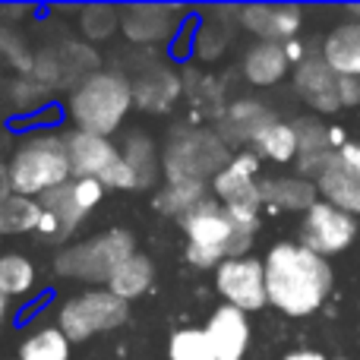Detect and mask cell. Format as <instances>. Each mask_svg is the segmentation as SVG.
Instances as JSON below:
<instances>
[{
  "instance_id": "cell-1",
  "label": "cell",
  "mask_w": 360,
  "mask_h": 360,
  "mask_svg": "<svg viewBox=\"0 0 360 360\" xmlns=\"http://www.w3.org/2000/svg\"><path fill=\"white\" fill-rule=\"evenodd\" d=\"M266 304L285 316H310L326 304L332 291L329 259L291 240H278L262 262Z\"/></svg>"
},
{
  "instance_id": "cell-2",
  "label": "cell",
  "mask_w": 360,
  "mask_h": 360,
  "mask_svg": "<svg viewBox=\"0 0 360 360\" xmlns=\"http://www.w3.org/2000/svg\"><path fill=\"white\" fill-rule=\"evenodd\" d=\"M63 108L73 130L111 139L124 127L127 114L133 111L130 76L120 70H92L86 79L70 89Z\"/></svg>"
},
{
  "instance_id": "cell-3",
  "label": "cell",
  "mask_w": 360,
  "mask_h": 360,
  "mask_svg": "<svg viewBox=\"0 0 360 360\" xmlns=\"http://www.w3.org/2000/svg\"><path fill=\"white\" fill-rule=\"evenodd\" d=\"M6 174H10V190L16 196H29V199H41L44 193L70 184L73 171H70L63 133L57 130L25 133L13 146L10 162H6Z\"/></svg>"
},
{
  "instance_id": "cell-4",
  "label": "cell",
  "mask_w": 360,
  "mask_h": 360,
  "mask_svg": "<svg viewBox=\"0 0 360 360\" xmlns=\"http://www.w3.org/2000/svg\"><path fill=\"white\" fill-rule=\"evenodd\" d=\"M180 228L186 237V262L196 269H218L224 259H240L253 243V231L240 228L215 196L180 218Z\"/></svg>"
},
{
  "instance_id": "cell-5",
  "label": "cell",
  "mask_w": 360,
  "mask_h": 360,
  "mask_svg": "<svg viewBox=\"0 0 360 360\" xmlns=\"http://www.w3.org/2000/svg\"><path fill=\"white\" fill-rule=\"evenodd\" d=\"M136 253V237L127 228H108L86 240L67 243L54 253V272L60 278L82 281V285H108L114 269Z\"/></svg>"
},
{
  "instance_id": "cell-6",
  "label": "cell",
  "mask_w": 360,
  "mask_h": 360,
  "mask_svg": "<svg viewBox=\"0 0 360 360\" xmlns=\"http://www.w3.org/2000/svg\"><path fill=\"white\" fill-rule=\"evenodd\" d=\"M231 162L228 146L221 136L212 130H199V127H184V130L171 133L168 146L162 152V174L165 184L171 180H212L224 165Z\"/></svg>"
},
{
  "instance_id": "cell-7",
  "label": "cell",
  "mask_w": 360,
  "mask_h": 360,
  "mask_svg": "<svg viewBox=\"0 0 360 360\" xmlns=\"http://www.w3.org/2000/svg\"><path fill=\"white\" fill-rule=\"evenodd\" d=\"M127 319H130V304L114 297L108 288H89V291L70 294L57 307V329L70 338V345H79L95 335L114 332Z\"/></svg>"
},
{
  "instance_id": "cell-8",
  "label": "cell",
  "mask_w": 360,
  "mask_h": 360,
  "mask_svg": "<svg viewBox=\"0 0 360 360\" xmlns=\"http://www.w3.org/2000/svg\"><path fill=\"white\" fill-rule=\"evenodd\" d=\"M259 155L256 152H237L231 162L212 177V196L224 205L231 218L240 228L253 231L259 228V209H262V193H259Z\"/></svg>"
},
{
  "instance_id": "cell-9",
  "label": "cell",
  "mask_w": 360,
  "mask_h": 360,
  "mask_svg": "<svg viewBox=\"0 0 360 360\" xmlns=\"http://www.w3.org/2000/svg\"><path fill=\"white\" fill-rule=\"evenodd\" d=\"M357 221L348 212H338L329 202H313L300 218V247L313 250L316 256H338L354 243Z\"/></svg>"
},
{
  "instance_id": "cell-10",
  "label": "cell",
  "mask_w": 360,
  "mask_h": 360,
  "mask_svg": "<svg viewBox=\"0 0 360 360\" xmlns=\"http://www.w3.org/2000/svg\"><path fill=\"white\" fill-rule=\"evenodd\" d=\"M215 291L228 300V307L240 313H253L266 307V281H262V262L253 256L224 259L215 269Z\"/></svg>"
},
{
  "instance_id": "cell-11",
  "label": "cell",
  "mask_w": 360,
  "mask_h": 360,
  "mask_svg": "<svg viewBox=\"0 0 360 360\" xmlns=\"http://www.w3.org/2000/svg\"><path fill=\"white\" fill-rule=\"evenodd\" d=\"M63 143H67V158H70L73 177L101 180L120 158V146L108 136H95V133L67 130L63 133Z\"/></svg>"
},
{
  "instance_id": "cell-12",
  "label": "cell",
  "mask_w": 360,
  "mask_h": 360,
  "mask_svg": "<svg viewBox=\"0 0 360 360\" xmlns=\"http://www.w3.org/2000/svg\"><path fill=\"white\" fill-rule=\"evenodd\" d=\"M174 29H177L174 6H162V4L120 6V32H124L127 41H133V44L155 48V44H162Z\"/></svg>"
},
{
  "instance_id": "cell-13",
  "label": "cell",
  "mask_w": 360,
  "mask_h": 360,
  "mask_svg": "<svg viewBox=\"0 0 360 360\" xmlns=\"http://www.w3.org/2000/svg\"><path fill=\"white\" fill-rule=\"evenodd\" d=\"M237 16H240L243 29L259 35V41H275V44L294 41L300 25H304V10H300V6H288V4L243 6Z\"/></svg>"
},
{
  "instance_id": "cell-14",
  "label": "cell",
  "mask_w": 360,
  "mask_h": 360,
  "mask_svg": "<svg viewBox=\"0 0 360 360\" xmlns=\"http://www.w3.org/2000/svg\"><path fill=\"white\" fill-rule=\"evenodd\" d=\"M202 335L209 342L215 360H243L250 345V319L247 313L221 304L202 326Z\"/></svg>"
},
{
  "instance_id": "cell-15",
  "label": "cell",
  "mask_w": 360,
  "mask_h": 360,
  "mask_svg": "<svg viewBox=\"0 0 360 360\" xmlns=\"http://www.w3.org/2000/svg\"><path fill=\"white\" fill-rule=\"evenodd\" d=\"M294 89L297 95L319 114H332L342 108V98H338V76L326 67L323 57L307 54L304 60L294 67Z\"/></svg>"
},
{
  "instance_id": "cell-16",
  "label": "cell",
  "mask_w": 360,
  "mask_h": 360,
  "mask_svg": "<svg viewBox=\"0 0 360 360\" xmlns=\"http://www.w3.org/2000/svg\"><path fill=\"white\" fill-rule=\"evenodd\" d=\"M275 114L269 111L262 101L256 98H240L221 114V124H218V136L224 146H253L262 136V130L275 124Z\"/></svg>"
},
{
  "instance_id": "cell-17",
  "label": "cell",
  "mask_w": 360,
  "mask_h": 360,
  "mask_svg": "<svg viewBox=\"0 0 360 360\" xmlns=\"http://www.w3.org/2000/svg\"><path fill=\"white\" fill-rule=\"evenodd\" d=\"M133 86V108L139 111H152V114H162L168 111L171 105L180 98V76L165 63H149L136 73V79H130Z\"/></svg>"
},
{
  "instance_id": "cell-18",
  "label": "cell",
  "mask_w": 360,
  "mask_h": 360,
  "mask_svg": "<svg viewBox=\"0 0 360 360\" xmlns=\"http://www.w3.org/2000/svg\"><path fill=\"white\" fill-rule=\"evenodd\" d=\"M313 186L323 196V202L335 205L338 212H348V215H360V174L338 158V152L323 165Z\"/></svg>"
},
{
  "instance_id": "cell-19",
  "label": "cell",
  "mask_w": 360,
  "mask_h": 360,
  "mask_svg": "<svg viewBox=\"0 0 360 360\" xmlns=\"http://www.w3.org/2000/svg\"><path fill=\"white\" fill-rule=\"evenodd\" d=\"M294 136H297V168L300 177L313 174L316 177L323 171V165L335 155V146H332V130L316 117H297L294 120Z\"/></svg>"
},
{
  "instance_id": "cell-20",
  "label": "cell",
  "mask_w": 360,
  "mask_h": 360,
  "mask_svg": "<svg viewBox=\"0 0 360 360\" xmlns=\"http://www.w3.org/2000/svg\"><path fill=\"white\" fill-rule=\"evenodd\" d=\"M326 67L335 76H351L360 79V25L357 22H338L323 38V54Z\"/></svg>"
},
{
  "instance_id": "cell-21",
  "label": "cell",
  "mask_w": 360,
  "mask_h": 360,
  "mask_svg": "<svg viewBox=\"0 0 360 360\" xmlns=\"http://www.w3.org/2000/svg\"><path fill=\"white\" fill-rule=\"evenodd\" d=\"M120 158L124 165L133 171V180H136V190H149L155 186L158 174H162V152H158L155 139L149 133H127L124 146H120Z\"/></svg>"
},
{
  "instance_id": "cell-22",
  "label": "cell",
  "mask_w": 360,
  "mask_h": 360,
  "mask_svg": "<svg viewBox=\"0 0 360 360\" xmlns=\"http://www.w3.org/2000/svg\"><path fill=\"white\" fill-rule=\"evenodd\" d=\"M259 193L262 205L278 212H307L313 202H319L316 186L307 177H266L259 180Z\"/></svg>"
},
{
  "instance_id": "cell-23",
  "label": "cell",
  "mask_w": 360,
  "mask_h": 360,
  "mask_svg": "<svg viewBox=\"0 0 360 360\" xmlns=\"http://www.w3.org/2000/svg\"><path fill=\"white\" fill-rule=\"evenodd\" d=\"M288 54H285V44H275V41H256L253 48L243 54V76H247L253 86H275L288 76Z\"/></svg>"
},
{
  "instance_id": "cell-24",
  "label": "cell",
  "mask_w": 360,
  "mask_h": 360,
  "mask_svg": "<svg viewBox=\"0 0 360 360\" xmlns=\"http://www.w3.org/2000/svg\"><path fill=\"white\" fill-rule=\"evenodd\" d=\"M38 288V266L22 250L0 253V294L6 300H25Z\"/></svg>"
},
{
  "instance_id": "cell-25",
  "label": "cell",
  "mask_w": 360,
  "mask_h": 360,
  "mask_svg": "<svg viewBox=\"0 0 360 360\" xmlns=\"http://www.w3.org/2000/svg\"><path fill=\"white\" fill-rule=\"evenodd\" d=\"M152 281H155V266H152L149 256L136 250L130 259H124L117 269H114V275L108 278L105 288L114 294V297L124 300V304H130V300L143 297V294L149 291Z\"/></svg>"
},
{
  "instance_id": "cell-26",
  "label": "cell",
  "mask_w": 360,
  "mask_h": 360,
  "mask_svg": "<svg viewBox=\"0 0 360 360\" xmlns=\"http://www.w3.org/2000/svg\"><path fill=\"white\" fill-rule=\"evenodd\" d=\"M209 184H202V180H171V184H165L162 190H158L155 196V209L162 212V215H171V218H186L196 205H202L205 199H209Z\"/></svg>"
},
{
  "instance_id": "cell-27",
  "label": "cell",
  "mask_w": 360,
  "mask_h": 360,
  "mask_svg": "<svg viewBox=\"0 0 360 360\" xmlns=\"http://www.w3.org/2000/svg\"><path fill=\"white\" fill-rule=\"evenodd\" d=\"M38 205H41V209L57 221V231H60V243H63V247H67V240L76 234V231H79V224L89 218L86 212L76 205L70 184H63V186H57V190L44 193V196L38 199Z\"/></svg>"
},
{
  "instance_id": "cell-28",
  "label": "cell",
  "mask_w": 360,
  "mask_h": 360,
  "mask_svg": "<svg viewBox=\"0 0 360 360\" xmlns=\"http://www.w3.org/2000/svg\"><path fill=\"white\" fill-rule=\"evenodd\" d=\"M38 218H41V205H38V199L10 193V196L0 202V237L35 234Z\"/></svg>"
},
{
  "instance_id": "cell-29",
  "label": "cell",
  "mask_w": 360,
  "mask_h": 360,
  "mask_svg": "<svg viewBox=\"0 0 360 360\" xmlns=\"http://www.w3.org/2000/svg\"><path fill=\"white\" fill-rule=\"evenodd\" d=\"M70 354H73L70 338L57 326H41L22 338L16 360H70Z\"/></svg>"
},
{
  "instance_id": "cell-30",
  "label": "cell",
  "mask_w": 360,
  "mask_h": 360,
  "mask_svg": "<svg viewBox=\"0 0 360 360\" xmlns=\"http://www.w3.org/2000/svg\"><path fill=\"white\" fill-rule=\"evenodd\" d=\"M253 152L275 165H288L297 158V136H294V127L285 120H275L269 130H262V136L253 143Z\"/></svg>"
},
{
  "instance_id": "cell-31",
  "label": "cell",
  "mask_w": 360,
  "mask_h": 360,
  "mask_svg": "<svg viewBox=\"0 0 360 360\" xmlns=\"http://www.w3.org/2000/svg\"><path fill=\"white\" fill-rule=\"evenodd\" d=\"M120 29V10L117 6H82L79 10V32L89 38V41H105L114 32Z\"/></svg>"
},
{
  "instance_id": "cell-32",
  "label": "cell",
  "mask_w": 360,
  "mask_h": 360,
  "mask_svg": "<svg viewBox=\"0 0 360 360\" xmlns=\"http://www.w3.org/2000/svg\"><path fill=\"white\" fill-rule=\"evenodd\" d=\"M168 360H215L202 329H177L168 342Z\"/></svg>"
},
{
  "instance_id": "cell-33",
  "label": "cell",
  "mask_w": 360,
  "mask_h": 360,
  "mask_svg": "<svg viewBox=\"0 0 360 360\" xmlns=\"http://www.w3.org/2000/svg\"><path fill=\"white\" fill-rule=\"evenodd\" d=\"M70 190H73L76 205H79L86 215L98 209L101 199H105V186H101L98 180H92V177H73L70 180Z\"/></svg>"
},
{
  "instance_id": "cell-34",
  "label": "cell",
  "mask_w": 360,
  "mask_h": 360,
  "mask_svg": "<svg viewBox=\"0 0 360 360\" xmlns=\"http://www.w3.org/2000/svg\"><path fill=\"white\" fill-rule=\"evenodd\" d=\"M338 98H342V108L360 105V79H351V76H338Z\"/></svg>"
},
{
  "instance_id": "cell-35",
  "label": "cell",
  "mask_w": 360,
  "mask_h": 360,
  "mask_svg": "<svg viewBox=\"0 0 360 360\" xmlns=\"http://www.w3.org/2000/svg\"><path fill=\"white\" fill-rule=\"evenodd\" d=\"M338 158L360 174V143H345L342 149H338Z\"/></svg>"
},
{
  "instance_id": "cell-36",
  "label": "cell",
  "mask_w": 360,
  "mask_h": 360,
  "mask_svg": "<svg viewBox=\"0 0 360 360\" xmlns=\"http://www.w3.org/2000/svg\"><path fill=\"white\" fill-rule=\"evenodd\" d=\"M281 360H329L323 351H313V348H300V351H288Z\"/></svg>"
},
{
  "instance_id": "cell-37",
  "label": "cell",
  "mask_w": 360,
  "mask_h": 360,
  "mask_svg": "<svg viewBox=\"0 0 360 360\" xmlns=\"http://www.w3.org/2000/svg\"><path fill=\"white\" fill-rule=\"evenodd\" d=\"M10 319H13V300H6L4 294H0V329H4Z\"/></svg>"
},
{
  "instance_id": "cell-38",
  "label": "cell",
  "mask_w": 360,
  "mask_h": 360,
  "mask_svg": "<svg viewBox=\"0 0 360 360\" xmlns=\"http://www.w3.org/2000/svg\"><path fill=\"white\" fill-rule=\"evenodd\" d=\"M10 174H6V165H0V202H4L6 196H10Z\"/></svg>"
},
{
  "instance_id": "cell-39",
  "label": "cell",
  "mask_w": 360,
  "mask_h": 360,
  "mask_svg": "<svg viewBox=\"0 0 360 360\" xmlns=\"http://www.w3.org/2000/svg\"><path fill=\"white\" fill-rule=\"evenodd\" d=\"M348 16H354L351 22H357V25H360V6H348Z\"/></svg>"
}]
</instances>
